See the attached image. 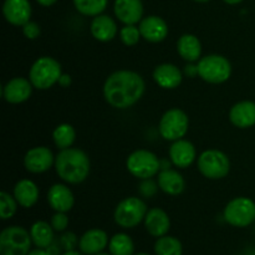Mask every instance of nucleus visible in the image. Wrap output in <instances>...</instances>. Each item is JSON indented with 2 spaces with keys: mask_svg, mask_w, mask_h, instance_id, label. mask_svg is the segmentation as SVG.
Here are the masks:
<instances>
[{
  "mask_svg": "<svg viewBox=\"0 0 255 255\" xmlns=\"http://www.w3.org/2000/svg\"><path fill=\"white\" fill-rule=\"evenodd\" d=\"M177 50L184 60L193 62L201 57L202 45L198 37L192 34H186L179 37L177 42Z\"/></svg>",
  "mask_w": 255,
  "mask_h": 255,
  "instance_id": "393cba45",
  "label": "nucleus"
},
{
  "mask_svg": "<svg viewBox=\"0 0 255 255\" xmlns=\"http://www.w3.org/2000/svg\"><path fill=\"white\" fill-rule=\"evenodd\" d=\"M229 119L234 126L248 128L255 125V102L242 101L234 105L229 112Z\"/></svg>",
  "mask_w": 255,
  "mask_h": 255,
  "instance_id": "f3484780",
  "label": "nucleus"
},
{
  "mask_svg": "<svg viewBox=\"0 0 255 255\" xmlns=\"http://www.w3.org/2000/svg\"><path fill=\"white\" fill-rule=\"evenodd\" d=\"M109 244V237L106 232L101 229H90L79 242L80 251L85 255H96L101 253Z\"/></svg>",
  "mask_w": 255,
  "mask_h": 255,
  "instance_id": "dca6fc26",
  "label": "nucleus"
},
{
  "mask_svg": "<svg viewBox=\"0 0 255 255\" xmlns=\"http://www.w3.org/2000/svg\"><path fill=\"white\" fill-rule=\"evenodd\" d=\"M186 74L188 75L189 77H194L196 75H198V66L193 64H189L186 66Z\"/></svg>",
  "mask_w": 255,
  "mask_h": 255,
  "instance_id": "e433bc0d",
  "label": "nucleus"
},
{
  "mask_svg": "<svg viewBox=\"0 0 255 255\" xmlns=\"http://www.w3.org/2000/svg\"><path fill=\"white\" fill-rule=\"evenodd\" d=\"M36 1L39 2L40 5H42V6H51V5H54L57 0H36Z\"/></svg>",
  "mask_w": 255,
  "mask_h": 255,
  "instance_id": "a19ab883",
  "label": "nucleus"
},
{
  "mask_svg": "<svg viewBox=\"0 0 255 255\" xmlns=\"http://www.w3.org/2000/svg\"><path fill=\"white\" fill-rule=\"evenodd\" d=\"M146 214V203L137 197H129L120 202L116 207L115 221L122 228H133L141 223Z\"/></svg>",
  "mask_w": 255,
  "mask_h": 255,
  "instance_id": "423d86ee",
  "label": "nucleus"
},
{
  "mask_svg": "<svg viewBox=\"0 0 255 255\" xmlns=\"http://www.w3.org/2000/svg\"><path fill=\"white\" fill-rule=\"evenodd\" d=\"M139 36H141L139 27H136L134 25H126L120 31L121 41L125 45H127V46H133V45H136L139 41Z\"/></svg>",
  "mask_w": 255,
  "mask_h": 255,
  "instance_id": "2f4dec72",
  "label": "nucleus"
},
{
  "mask_svg": "<svg viewBox=\"0 0 255 255\" xmlns=\"http://www.w3.org/2000/svg\"><path fill=\"white\" fill-rule=\"evenodd\" d=\"M188 131V117L182 110H168L159 121V133L167 141H178Z\"/></svg>",
  "mask_w": 255,
  "mask_h": 255,
  "instance_id": "9d476101",
  "label": "nucleus"
},
{
  "mask_svg": "<svg viewBox=\"0 0 255 255\" xmlns=\"http://www.w3.org/2000/svg\"><path fill=\"white\" fill-rule=\"evenodd\" d=\"M61 255H82V254L79 253V252H76V251H66L64 254H61Z\"/></svg>",
  "mask_w": 255,
  "mask_h": 255,
  "instance_id": "37998d69",
  "label": "nucleus"
},
{
  "mask_svg": "<svg viewBox=\"0 0 255 255\" xmlns=\"http://www.w3.org/2000/svg\"><path fill=\"white\" fill-rule=\"evenodd\" d=\"M136 255H149V254H146V253H139V254H136Z\"/></svg>",
  "mask_w": 255,
  "mask_h": 255,
  "instance_id": "49530a36",
  "label": "nucleus"
},
{
  "mask_svg": "<svg viewBox=\"0 0 255 255\" xmlns=\"http://www.w3.org/2000/svg\"><path fill=\"white\" fill-rule=\"evenodd\" d=\"M158 186L169 196H178L184 191L186 182L181 173L173 169H164L158 174Z\"/></svg>",
  "mask_w": 255,
  "mask_h": 255,
  "instance_id": "5701e85b",
  "label": "nucleus"
},
{
  "mask_svg": "<svg viewBox=\"0 0 255 255\" xmlns=\"http://www.w3.org/2000/svg\"><path fill=\"white\" fill-rule=\"evenodd\" d=\"M47 199L52 209L62 213L69 212L75 203L74 194L65 184H54L47 193Z\"/></svg>",
  "mask_w": 255,
  "mask_h": 255,
  "instance_id": "aec40b11",
  "label": "nucleus"
},
{
  "mask_svg": "<svg viewBox=\"0 0 255 255\" xmlns=\"http://www.w3.org/2000/svg\"><path fill=\"white\" fill-rule=\"evenodd\" d=\"M115 14L117 19L126 25L139 22L143 15V4L141 0H116Z\"/></svg>",
  "mask_w": 255,
  "mask_h": 255,
  "instance_id": "2eb2a0df",
  "label": "nucleus"
},
{
  "mask_svg": "<svg viewBox=\"0 0 255 255\" xmlns=\"http://www.w3.org/2000/svg\"><path fill=\"white\" fill-rule=\"evenodd\" d=\"M144 92V81L137 72L121 70L107 77L104 86L106 101L116 109H127L136 104Z\"/></svg>",
  "mask_w": 255,
  "mask_h": 255,
  "instance_id": "f257e3e1",
  "label": "nucleus"
},
{
  "mask_svg": "<svg viewBox=\"0 0 255 255\" xmlns=\"http://www.w3.org/2000/svg\"><path fill=\"white\" fill-rule=\"evenodd\" d=\"M22 32H24V35L27 39L34 40L40 35V26L35 21H27L22 26Z\"/></svg>",
  "mask_w": 255,
  "mask_h": 255,
  "instance_id": "72a5a7b5",
  "label": "nucleus"
},
{
  "mask_svg": "<svg viewBox=\"0 0 255 255\" xmlns=\"http://www.w3.org/2000/svg\"><path fill=\"white\" fill-rule=\"evenodd\" d=\"M77 11L86 16H97L107 6V0H74Z\"/></svg>",
  "mask_w": 255,
  "mask_h": 255,
  "instance_id": "c756f323",
  "label": "nucleus"
},
{
  "mask_svg": "<svg viewBox=\"0 0 255 255\" xmlns=\"http://www.w3.org/2000/svg\"><path fill=\"white\" fill-rule=\"evenodd\" d=\"M32 243L40 249H47L54 243V228L46 222L39 221L30 229Z\"/></svg>",
  "mask_w": 255,
  "mask_h": 255,
  "instance_id": "a878e982",
  "label": "nucleus"
},
{
  "mask_svg": "<svg viewBox=\"0 0 255 255\" xmlns=\"http://www.w3.org/2000/svg\"><path fill=\"white\" fill-rule=\"evenodd\" d=\"M139 31L141 36L149 42L163 41L168 34V26L162 17L151 15L139 22Z\"/></svg>",
  "mask_w": 255,
  "mask_h": 255,
  "instance_id": "4468645a",
  "label": "nucleus"
},
{
  "mask_svg": "<svg viewBox=\"0 0 255 255\" xmlns=\"http://www.w3.org/2000/svg\"><path fill=\"white\" fill-rule=\"evenodd\" d=\"M194 1H198V2H206V1H208V0H194Z\"/></svg>",
  "mask_w": 255,
  "mask_h": 255,
  "instance_id": "c03bdc74",
  "label": "nucleus"
},
{
  "mask_svg": "<svg viewBox=\"0 0 255 255\" xmlns=\"http://www.w3.org/2000/svg\"><path fill=\"white\" fill-rule=\"evenodd\" d=\"M154 252L157 255H182V243L174 237H159L154 244Z\"/></svg>",
  "mask_w": 255,
  "mask_h": 255,
  "instance_id": "c85d7f7f",
  "label": "nucleus"
},
{
  "mask_svg": "<svg viewBox=\"0 0 255 255\" xmlns=\"http://www.w3.org/2000/svg\"><path fill=\"white\" fill-rule=\"evenodd\" d=\"M16 199L12 198L6 192L0 193V217L1 219H9L16 213Z\"/></svg>",
  "mask_w": 255,
  "mask_h": 255,
  "instance_id": "7c9ffc66",
  "label": "nucleus"
},
{
  "mask_svg": "<svg viewBox=\"0 0 255 255\" xmlns=\"http://www.w3.org/2000/svg\"><path fill=\"white\" fill-rule=\"evenodd\" d=\"M51 226L54 228V231L56 232H64L65 229L69 226V218L65 213L62 212H57L56 214H54L51 218Z\"/></svg>",
  "mask_w": 255,
  "mask_h": 255,
  "instance_id": "473e14b6",
  "label": "nucleus"
},
{
  "mask_svg": "<svg viewBox=\"0 0 255 255\" xmlns=\"http://www.w3.org/2000/svg\"><path fill=\"white\" fill-rule=\"evenodd\" d=\"M46 251L50 255H59L60 254V248L57 246H55L54 243H52L51 246L46 249Z\"/></svg>",
  "mask_w": 255,
  "mask_h": 255,
  "instance_id": "58836bf2",
  "label": "nucleus"
},
{
  "mask_svg": "<svg viewBox=\"0 0 255 255\" xmlns=\"http://www.w3.org/2000/svg\"><path fill=\"white\" fill-rule=\"evenodd\" d=\"M75 137H76V133H75L74 127L69 124L59 125L52 133L55 144L60 149L70 148L75 142Z\"/></svg>",
  "mask_w": 255,
  "mask_h": 255,
  "instance_id": "cd10ccee",
  "label": "nucleus"
},
{
  "mask_svg": "<svg viewBox=\"0 0 255 255\" xmlns=\"http://www.w3.org/2000/svg\"><path fill=\"white\" fill-rule=\"evenodd\" d=\"M96 255H110V254H105V253H99V254H96Z\"/></svg>",
  "mask_w": 255,
  "mask_h": 255,
  "instance_id": "de8ad7c7",
  "label": "nucleus"
},
{
  "mask_svg": "<svg viewBox=\"0 0 255 255\" xmlns=\"http://www.w3.org/2000/svg\"><path fill=\"white\" fill-rule=\"evenodd\" d=\"M139 191H141V193L143 194V196L152 197L157 191L156 183H154L151 178L143 179V183H142L141 187H139Z\"/></svg>",
  "mask_w": 255,
  "mask_h": 255,
  "instance_id": "f704fd0d",
  "label": "nucleus"
},
{
  "mask_svg": "<svg viewBox=\"0 0 255 255\" xmlns=\"http://www.w3.org/2000/svg\"><path fill=\"white\" fill-rule=\"evenodd\" d=\"M54 162V154L47 147H35L25 154L24 166L31 173H42L50 169Z\"/></svg>",
  "mask_w": 255,
  "mask_h": 255,
  "instance_id": "9b49d317",
  "label": "nucleus"
},
{
  "mask_svg": "<svg viewBox=\"0 0 255 255\" xmlns=\"http://www.w3.org/2000/svg\"><path fill=\"white\" fill-rule=\"evenodd\" d=\"M14 198L24 208H30L39 199V189L30 179H21L14 187Z\"/></svg>",
  "mask_w": 255,
  "mask_h": 255,
  "instance_id": "b1692460",
  "label": "nucleus"
},
{
  "mask_svg": "<svg viewBox=\"0 0 255 255\" xmlns=\"http://www.w3.org/2000/svg\"><path fill=\"white\" fill-rule=\"evenodd\" d=\"M109 248L111 255H133L134 244L131 237L125 233H119L112 237Z\"/></svg>",
  "mask_w": 255,
  "mask_h": 255,
  "instance_id": "bb28decb",
  "label": "nucleus"
},
{
  "mask_svg": "<svg viewBox=\"0 0 255 255\" xmlns=\"http://www.w3.org/2000/svg\"><path fill=\"white\" fill-rule=\"evenodd\" d=\"M169 157L174 166L179 168H187L189 164L193 163L196 158V148L189 141L178 139L174 141L169 148Z\"/></svg>",
  "mask_w": 255,
  "mask_h": 255,
  "instance_id": "6ab92c4d",
  "label": "nucleus"
},
{
  "mask_svg": "<svg viewBox=\"0 0 255 255\" xmlns=\"http://www.w3.org/2000/svg\"><path fill=\"white\" fill-rule=\"evenodd\" d=\"M144 226L151 236L159 238V237L166 236L167 232L169 231L171 221L163 209L153 208L147 212L144 217Z\"/></svg>",
  "mask_w": 255,
  "mask_h": 255,
  "instance_id": "a211bd4d",
  "label": "nucleus"
},
{
  "mask_svg": "<svg viewBox=\"0 0 255 255\" xmlns=\"http://www.w3.org/2000/svg\"><path fill=\"white\" fill-rule=\"evenodd\" d=\"M55 168L60 178L67 183H81L90 173V159L84 151L70 147L59 152L55 158Z\"/></svg>",
  "mask_w": 255,
  "mask_h": 255,
  "instance_id": "f03ea898",
  "label": "nucleus"
},
{
  "mask_svg": "<svg viewBox=\"0 0 255 255\" xmlns=\"http://www.w3.org/2000/svg\"><path fill=\"white\" fill-rule=\"evenodd\" d=\"M32 91V84L24 77H15L2 87V96L9 104H21L26 101Z\"/></svg>",
  "mask_w": 255,
  "mask_h": 255,
  "instance_id": "ddd939ff",
  "label": "nucleus"
},
{
  "mask_svg": "<svg viewBox=\"0 0 255 255\" xmlns=\"http://www.w3.org/2000/svg\"><path fill=\"white\" fill-rule=\"evenodd\" d=\"M198 168L207 178L221 179L229 173L231 162L223 152L218 149H208L199 156Z\"/></svg>",
  "mask_w": 255,
  "mask_h": 255,
  "instance_id": "0eeeda50",
  "label": "nucleus"
},
{
  "mask_svg": "<svg viewBox=\"0 0 255 255\" xmlns=\"http://www.w3.org/2000/svg\"><path fill=\"white\" fill-rule=\"evenodd\" d=\"M27 255H50V254L47 253L46 249H40V248H37V249H35V251L29 252V254H27Z\"/></svg>",
  "mask_w": 255,
  "mask_h": 255,
  "instance_id": "ea45409f",
  "label": "nucleus"
},
{
  "mask_svg": "<svg viewBox=\"0 0 255 255\" xmlns=\"http://www.w3.org/2000/svg\"><path fill=\"white\" fill-rule=\"evenodd\" d=\"M59 84L61 85L62 87L69 86V85L71 84V77H70L69 75H61V77H60L59 80Z\"/></svg>",
  "mask_w": 255,
  "mask_h": 255,
  "instance_id": "4c0bfd02",
  "label": "nucleus"
},
{
  "mask_svg": "<svg viewBox=\"0 0 255 255\" xmlns=\"http://www.w3.org/2000/svg\"><path fill=\"white\" fill-rule=\"evenodd\" d=\"M31 236L22 227H7L0 234V255H27Z\"/></svg>",
  "mask_w": 255,
  "mask_h": 255,
  "instance_id": "20e7f679",
  "label": "nucleus"
},
{
  "mask_svg": "<svg viewBox=\"0 0 255 255\" xmlns=\"http://www.w3.org/2000/svg\"><path fill=\"white\" fill-rule=\"evenodd\" d=\"M2 12L7 22L15 26H24L27 21H30L31 5L29 0H5Z\"/></svg>",
  "mask_w": 255,
  "mask_h": 255,
  "instance_id": "f8f14e48",
  "label": "nucleus"
},
{
  "mask_svg": "<svg viewBox=\"0 0 255 255\" xmlns=\"http://www.w3.org/2000/svg\"><path fill=\"white\" fill-rule=\"evenodd\" d=\"M244 255H255V253H252V252H251V253H247V254H244Z\"/></svg>",
  "mask_w": 255,
  "mask_h": 255,
  "instance_id": "a18cd8bd",
  "label": "nucleus"
},
{
  "mask_svg": "<svg viewBox=\"0 0 255 255\" xmlns=\"http://www.w3.org/2000/svg\"><path fill=\"white\" fill-rule=\"evenodd\" d=\"M198 75L209 84H222L231 77V62L221 55H208L198 62Z\"/></svg>",
  "mask_w": 255,
  "mask_h": 255,
  "instance_id": "39448f33",
  "label": "nucleus"
},
{
  "mask_svg": "<svg viewBox=\"0 0 255 255\" xmlns=\"http://www.w3.org/2000/svg\"><path fill=\"white\" fill-rule=\"evenodd\" d=\"M91 34L99 41H110L117 34L116 22L109 15H97L91 22Z\"/></svg>",
  "mask_w": 255,
  "mask_h": 255,
  "instance_id": "4be33fe9",
  "label": "nucleus"
},
{
  "mask_svg": "<svg viewBox=\"0 0 255 255\" xmlns=\"http://www.w3.org/2000/svg\"><path fill=\"white\" fill-rule=\"evenodd\" d=\"M60 243H61V246L64 247L65 251H74L75 246H76V237H75L74 233H66L64 234V236L61 237V239H60Z\"/></svg>",
  "mask_w": 255,
  "mask_h": 255,
  "instance_id": "c9c22d12",
  "label": "nucleus"
},
{
  "mask_svg": "<svg viewBox=\"0 0 255 255\" xmlns=\"http://www.w3.org/2000/svg\"><path fill=\"white\" fill-rule=\"evenodd\" d=\"M126 166L129 173L134 177L139 179H148L158 173L161 163L154 153L146 149H138L129 154Z\"/></svg>",
  "mask_w": 255,
  "mask_h": 255,
  "instance_id": "1a4fd4ad",
  "label": "nucleus"
},
{
  "mask_svg": "<svg viewBox=\"0 0 255 255\" xmlns=\"http://www.w3.org/2000/svg\"><path fill=\"white\" fill-rule=\"evenodd\" d=\"M224 219L231 226L239 228L251 226L255 221V203L246 197L233 199L224 209Z\"/></svg>",
  "mask_w": 255,
  "mask_h": 255,
  "instance_id": "6e6552de",
  "label": "nucleus"
},
{
  "mask_svg": "<svg viewBox=\"0 0 255 255\" xmlns=\"http://www.w3.org/2000/svg\"><path fill=\"white\" fill-rule=\"evenodd\" d=\"M61 66L55 59L44 56L34 62L29 72L30 81L35 89L47 90L59 82L61 77Z\"/></svg>",
  "mask_w": 255,
  "mask_h": 255,
  "instance_id": "7ed1b4c3",
  "label": "nucleus"
},
{
  "mask_svg": "<svg viewBox=\"0 0 255 255\" xmlns=\"http://www.w3.org/2000/svg\"><path fill=\"white\" fill-rule=\"evenodd\" d=\"M223 1H226L227 4L236 5V4H239V2H242V1H243V0H223Z\"/></svg>",
  "mask_w": 255,
  "mask_h": 255,
  "instance_id": "79ce46f5",
  "label": "nucleus"
},
{
  "mask_svg": "<svg viewBox=\"0 0 255 255\" xmlns=\"http://www.w3.org/2000/svg\"><path fill=\"white\" fill-rule=\"evenodd\" d=\"M153 79L163 89H176L182 82V72L176 65L162 64L154 69Z\"/></svg>",
  "mask_w": 255,
  "mask_h": 255,
  "instance_id": "412c9836",
  "label": "nucleus"
}]
</instances>
